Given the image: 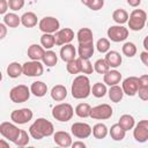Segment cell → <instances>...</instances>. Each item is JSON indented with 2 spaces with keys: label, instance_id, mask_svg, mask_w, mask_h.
Here are the masks:
<instances>
[{
  "label": "cell",
  "instance_id": "3",
  "mask_svg": "<svg viewBox=\"0 0 148 148\" xmlns=\"http://www.w3.org/2000/svg\"><path fill=\"white\" fill-rule=\"evenodd\" d=\"M147 20V14L142 9H134L130 14V20L128 22V28L133 31H140L143 29Z\"/></svg>",
  "mask_w": 148,
  "mask_h": 148
},
{
  "label": "cell",
  "instance_id": "53",
  "mask_svg": "<svg viewBox=\"0 0 148 148\" xmlns=\"http://www.w3.org/2000/svg\"><path fill=\"white\" fill-rule=\"evenodd\" d=\"M81 2H82L83 5H86V6H87V2H88V0H81Z\"/></svg>",
  "mask_w": 148,
  "mask_h": 148
},
{
  "label": "cell",
  "instance_id": "48",
  "mask_svg": "<svg viewBox=\"0 0 148 148\" xmlns=\"http://www.w3.org/2000/svg\"><path fill=\"white\" fill-rule=\"evenodd\" d=\"M140 59L143 62V65L148 66V52L147 51H143V52L140 53Z\"/></svg>",
  "mask_w": 148,
  "mask_h": 148
},
{
  "label": "cell",
  "instance_id": "10",
  "mask_svg": "<svg viewBox=\"0 0 148 148\" xmlns=\"http://www.w3.org/2000/svg\"><path fill=\"white\" fill-rule=\"evenodd\" d=\"M108 37L116 43L123 42L128 37V29L123 25H111L108 29Z\"/></svg>",
  "mask_w": 148,
  "mask_h": 148
},
{
  "label": "cell",
  "instance_id": "5",
  "mask_svg": "<svg viewBox=\"0 0 148 148\" xmlns=\"http://www.w3.org/2000/svg\"><path fill=\"white\" fill-rule=\"evenodd\" d=\"M30 97V89L25 84H18L10 89L9 98L14 103H23L27 102Z\"/></svg>",
  "mask_w": 148,
  "mask_h": 148
},
{
  "label": "cell",
  "instance_id": "43",
  "mask_svg": "<svg viewBox=\"0 0 148 148\" xmlns=\"http://www.w3.org/2000/svg\"><path fill=\"white\" fill-rule=\"evenodd\" d=\"M66 68H67V72L71 73V74H77V73H80V67H79V64H77V60L76 59H73V60L68 61L67 65H66Z\"/></svg>",
  "mask_w": 148,
  "mask_h": 148
},
{
  "label": "cell",
  "instance_id": "32",
  "mask_svg": "<svg viewBox=\"0 0 148 148\" xmlns=\"http://www.w3.org/2000/svg\"><path fill=\"white\" fill-rule=\"evenodd\" d=\"M42 60H43L44 65H46L47 67H53V66H56V64L58 61V57H57L56 52H53L51 50H47V51L44 52V56H43Z\"/></svg>",
  "mask_w": 148,
  "mask_h": 148
},
{
  "label": "cell",
  "instance_id": "54",
  "mask_svg": "<svg viewBox=\"0 0 148 148\" xmlns=\"http://www.w3.org/2000/svg\"><path fill=\"white\" fill-rule=\"evenodd\" d=\"M2 80V74H1V72H0V81Z\"/></svg>",
  "mask_w": 148,
  "mask_h": 148
},
{
  "label": "cell",
  "instance_id": "31",
  "mask_svg": "<svg viewBox=\"0 0 148 148\" xmlns=\"http://www.w3.org/2000/svg\"><path fill=\"white\" fill-rule=\"evenodd\" d=\"M112 18L116 23L118 24H124L127 22L128 20V13L125 10V9H121V8H118L116 9L113 13H112Z\"/></svg>",
  "mask_w": 148,
  "mask_h": 148
},
{
  "label": "cell",
  "instance_id": "41",
  "mask_svg": "<svg viewBox=\"0 0 148 148\" xmlns=\"http://www.w3.org/2000/svg\"><path fill=\"white\" fill-rule=\"evenodd\" d=\"M29 135H28V133L25 132V131H23V130H21L20 131V134H18V136H17V139L14 141V143L16 145V146H18V147H24V146H27L28 143H29Z\"/></svg>",
  "mask_w": 148,
  "mask_h": 148
},
{
  "label": "cell",
  "instance_id": "46",
  "mask_svg": "<svg viewBox=\"0 0 148 148\" xmlns=\"http://www.w3.org/2000/svg\"><path fill=\"white\" fill-rule=\"evenodd\" d=\"M8 8V2L6 0H0V15L5 14Z\"/></svg>",
  "mask_w": 148,
  "mask_h": 148
},
{
  "label": "cell",
  "instance_id": "8",
  "mask_svg": "<svg viewBox=\"0 0 148 148\" xmlns=\"http://www.w3.org/2000/svg\"><path fill=\"white\" fill-rule=\"evenodd\" d=\"M20 131L21 130L16 125H14L9 121H3V123L0 124V134L3 138H6L7 140L12 141V142H14L17 139V136L20 134Z\"/></svg>",
  "mask_w": 148,
  "mask_h": 148
},
{
  "label": "cell",
  "instance_id": "4",
  "mask_svg": "<svg viewBox=\"0 0 148 148\" xmlns=\"http://www.w3.org/2000/svg\"><path fill=\"white\" fill-rule=\"evenodd\" d=\"M74 110L68 103H60L52 109V117L58 121H68L72 119Z\"/></svg>",
  "mask_w": 148,
  "mask_h": 148
},
{
  "label": "cell",
  "instance_id": "29",
  "mask_svg": "<svg viewBox=\"0 0 148 148\" xmlns=\"http://www.w3.org/2000/svg\"><path fill=\"white\" fill-rule=\"evenodd\" d=\"M125 134H126V131L123 130L119 124H114L110 128V135L114 141H121L125 138Z\"/></svg>",
  "mask_w": 148,
  "mask_h": 148
},
{
  "label": "cell",
  "instance_id": "40",
  "mask_svg": "<svg viewBox=\"0 0 148 148\" xmlns=\"http://www.w3.org/2000/svg\"><path fill=\"white\" fill-rule=\"evenodd\" d=\"M109 69H110V67L104 59H98L94 64V71L97 72L98 74H105Z\"/></svg>",
  "mask_w": 148,
  "mask_h": 148
},
{
  "label": "cell",
  "instance_id": "24",
  "mask_svg": "<svg viewBox=\"0 0 148 148\" xmlns=\"http://www.w3.org/2000/svg\"><path fill=\"white\" fill-rule=\"evenodd\" d=\"M30 92H32L36 97H43L47 92V86L42 81H35L30 87Z\"/></svg>",
  "mask_w": 148,
  "mask_h": 148
},
{
  "label": "cell",
  "instance_id": "42",
  "mask_svg": "<svg viewBox=\"0 0 148 148\" xmlns=\"http://www.w3.org/2000/svg\"><path fill=\"white\" fill-rule=\"evenodd\" d=\"M96 49L101 53H106L110 49V42L106 38H99L96 43Z\"/></svg>",
  "mask_w": 148,
  "mask_h": 148
},
{
  "label": "cell",
  "instance_id": "38",
  "mask_svg": "<svg viewBox=\"0 0 148 148\" xmlns=\"http://www.w3.org/2000/svg\"><path fill=\"white\" fill-rule=\"evenodd\" d=\"M90 92H92V95H94L95 97L101 98V97L105 96V94L108 92V90H106V87H105V84H104V83L96 82V83L92 86V88H91Z\"/></svg>",
  "mask_w": 148,
  "mask_h": 148
},
{
  "label": "cell",
  "instance_id": "2",
  "mask_svg": "<svg viewBox=\"0 0 148 148\" xmlns=\"http://www.w3.org/2000/svg\"><path fill=\"white\" fill-rule=\"evenodd\" d=\"M90 81L86 75H79L72 83V96L75 99H83L90 95Z\"/></svg>",
  "mask_w": 148,
  "mask_h": 148
},
{
  "label": "cell",
  "instance_id": "9",
  "mask_svg": "<svg viewBox=\"0 0 148 148\" xmlns=\"http://www.w3.org/2000/svg\"><path fill=\"white\" fill-rule=\"evenodd\" d=\"M43 72H44V67L38 60L27 61L22 65V74L27 76H40Z\"/></svg>",
  "mask_w": 148,
  "mask_h": 148
},
{
  "label": "cell",
  "instance_id": "39",
  "mask_svg": "<svg viewBox=\"0 0 148 148\" xmlns=\"http://www.w3.org/2000/svg\"><path fill=\"white\" fill-rule=\"evenodd\" d=\"M121 51H123V53H124L126 57L132 58V57H134L135 53H136V46H135L134 43H132V42H127V43H125V44L123 45Z\"/></svg>",
  "mask_w": 148,
  "mask_h": 148
},
{
  "label": "cell",
  "instance_id": "27",
  "mask_svg": "<svg viewBox=\"0 0 148 148\" xmlns=\"http://www.w3.org/2000/svg\"><path fill=\"white\" fill-rule=\"evenodd\" d=\"M77 40L79 43H88V42H94V36L92 31L89 28H81L77 31Z\"/></svg>",
  "mask_w": 148,
  "mask_h": 148
},
{
  "label": "cell",
  "instance_id": "21",
  "mask_svg": "<svg viewBox=\"0 0 148 148\" xmlns=\"http://www.w3.org/2000/svg\"><path fill=\"white\" fill-rule=\"evenodd\" d=\"M142 101L148 99V75H142L139 77V89L136 91Z\"/></svg>",
  "mask_w": 148,
  "mask_h": 148
},
{
  "label": "cell",
  "instance_id": "30",
  "mask_svg": "<svg viewBox=\"0 0 148 148\" xmlns=\"http://www.w3.org/2000/svg\"><path fill=\"white\" fill-rule=\"evenodd\" d=\"M3 22L7 27L9 28H16L20 25L21 23V17L18 15H16L15 13H8L5 15L3 17Z\"/></svg>",
  "mask_w": 148,
  "mask_h": 148
},
{
  "label": "cell",
  "instance_id": "51",
  "mask_svg": "<svg viewBox=\"0 0 148 148\" xmlns=\"http://www.w3.org/2000/svg\"><path fill=\"white\" fill-rule=\"evenodd\" d=\"M9 147V143L6 142L5 140H0V148H8Z\"/></svg>",
  "mask_w": 148,
  "mask_h": 148
},
{
  "label": "cell",
  "instance_id": "22",
  "mask_svg": "<svg viewBox=\"0 0 148 148\" xmlns=\"http://www.w3.org/2000/svg\"><path fill=\"white\" fill-rule=\"evenodd\" d=\"M50 94H51L52 99H54L57 102H60V101H64L67 97V89L62 84H57L52 88Z\"/></svg>",
  "mask_w": 148,
  "mask_h": 148
},
{
  "label": "cell",
  "instance_id": "17",
  "mask_svg": "<svg viewBox=\"0 0 148 148\" xmlns=\"http://www.w3.org/2000/svg\"><path fill=\"white\" fill-rule=\"evenodd\" d=\"M104 60L106 61V64L109 65V67H112V68L119 67L121 65V61H123L120 53L117 52V51H108Z\"/></svg>",
  "mask_w": 148,
  "mask_h": 148
},
{
  "label": "cell",
  "instance_id": "15",
  "mask_svg": "<svg viewBox=\"0 0 148 148\" xmlns=\"http://www.w3.org/2000/svg\"><path fill=\"white\" fill-rule=\"evenodd\" d=\"M121 89H123L124 94H126L128 96H134L139 89V77H136V76L126 77L123 81Z\"/></svg>",
  "mask_w": 148,
  "mask_h": 148
},
{
  "label": "cell",
  "instance_id": "23",
  "mask_svg": "<svg viewBox=\"0 0 148 148\" xmlns=\"http://www.w3.org/2000/svg\"><path fill=\"white\" fill-rule=\"evenodd\" d=\"M44 49L43 46L38 45V44H32L29 46L28 49V57L31 59V60H42L43 56H44Z\"/></svg>",
  "mask_w": 148,
  "mask_h": 148
},
{
  "label": "cell",
  "instance_id": "34",
  "mask_svg": "<svg viewBox=\"0 0 148 148\" xmlns=\"http://www.w3.org/2000/svg\"><path fill=\"white\" fill-rule=\"evenodd\" d=\"M91 133L96 139H104L108 135V127L102 123L96 124L91 128Z\"/></svg>",
  "mask_w": 148,
  "mask_h": 148
},
{
  "label": "cell",
  "instance_id": "33",
  "mask_svg": "<svg viewBox=\"0 0 148 148\" xmlns=\"http://www.w3.org/2000/svg\"><path fill=\"white\" fill-rule=\"evenodd\" d=\"M7 74L9 77H13V79L18 77L22 74V65L16 62V61L10 62L7 67Z\"/></svg>",
  "mask_w": 148,
  "mask_h": 148
},
{
  "label": "cell",
  "instance_id": "14",
  "mask_svg": "<svg viewBox=\"0 0 148 148\" xmlns=\"http://www.w3.org/2000/svg\"><path fill=\"white\" fill-rule=\"evenodd\" d=\"M133 136L138 142H146L148 140V120H140L133 131Z\"/></svg>",
  "mask_w": 148,
  "mask_h": 148
},
{
  "label": "cell",
  "instance_id": "35",
  "mask_svg": "<svg viewBox=\"0 0 148 148\" xmlns=\"http://www.w3.org/2000/svg\"><path fill=\"white\" fill-rule=\"evenodd\" d=\"M77 64L80 67V72H82L83 74H91L94 72V67L92 64L89 61V59H82V58H77Z\"/></svg>",
  "mask_w": 148,
  "mask_h": 148
},
{
  "label": "cell",
  "instance_id": "52",
  "mask_svg": "<svg viewBox=\"0 0 148 148\" xmlns=\"http://www.w3.org/2000/svg\"><path fill=\"white\" fill-rule=\"evenodd\" d=\"M143 47H145V50H146V51L148 50V46H147V38L143 40Z\"/></svg>",
  "mask_w": 148,
  "mask_h": 148
},
{
  "label": "cell",
  "instance_id": "11",
  "mask_svg": "<svg viewBox=\"0 0 148 148\" xmlns=\"http://www.w3.org/2000/svg\"><path fill=\"white\" fill-rule=\"evenodd\" d=\"M32 117H34V113L28 108H23V109H20V110H14L10 113V119L15 124H18V125L27 124L28 121H30L32 119Z\"/></svg>",
  "mask_w": 148,
  "mask_h": 148
},
{
  "label": "cell",
  "instance_id": "50",
  "mask_svg": "<svg viewBox=\"0 0 148 148\" xmlns=\"http://www.w3.org/2000/svg\"><path fill=\"white\" fill-rule=\"evenodd\" d=\"M73 148H76V147H81V148H84L86 147V143H83V142H81V141H75V142H72V145H71Z\"/></svg>",
  "mask_w": 148,
  "mask_h": 148
},
{
  "label": "cell",
  "instance_id": "45",
  "mask_svg": "<svg viewBox=\"0 0 148 148\" xmlns=\"http://www.w3.org/2000/svg\"><path fill=\"white\" fill-rule=\"evenodd\" d=\"M104 6V0H88L87 7H89L91 10H99Z\"/></svg>",
  "mask_w": 148,
  "mask_h": 148
},
{
  "label": "cell",
  "instance_id": "13",
  "mask_svg": "<svg viewBox=\"0 0 148 148\" xmlns=\"http://www.w3.org/2000/svg\"><path fill=\"white\" fill-rule=\"evenodd\" d=\"M71 132L77 139H87L91 134V127L87 123H74L71 127Z\"/></svg>",
  "mask_w": 148,
  "mask_h": 148
},
{
  "label": "cell",
  "instance_id": "18",
  "mask_svg": "<svg viewBox=\"0 0 148 148\" xmlns=\"http://www.w3.org/2000/svg\"><path fill=\"white\" fill-rule=\"evenodd\" d=\"M79 57L82 59H89L94 54V42L88 43H79Z\"/></svg>",
  "mask_w": 148,
  "mask_h": 148
},
{
  "label": "cell",
  "instance_id": "6",
  "mask_svg": "<svg viewBox=\"0 0 148 148\" xmlns=\"http://www.w3.org/2000/svg\"><path fill=\"white\" fill-rule=\"evenodd\" d=\"M112 112H113V110L109 104H99V105L94 106V108L90 109L89 117H91L92 119L105 120V119L111 118Z\"/></svg>",
  "mask_w": 148,
  "mask_h": 148
},
{
  "label": "cell",
  "instance_id": "16",
  "mask_svg": "<svg viewBox=\"0 0 148 148\" xmlns=\"http://www.w3.org/2000/svg\"><path fill=\"white\" fill-rule=\"evenodd\" d=\"M53 140L60 147L67 148V147H71V145H72L71 134L67 132H64V131H58V132L53 133Z\"/></svg>",
  "mask_w": 148,
  "mask_h": 148
},
{
  "label": "cell",
  "instance_id": "20",
  "mask_svg": "<svg viewBox=\"0 0 148 148\" xmlns=\"http://www.w3.org/2000/svg\"><path fill=\"white\" fill-rule=\"evenodd\" d=\"M103 80H104V83L105 84H109V86H114V84H118L121 80V74L120 72L116 71V69H112V71H108L104 76H103Z\"/></svg>",
  "mask_w": 148,
  "mask_h": 148
},
{
  "label": "cell",
  "instance_id": "25",
  "mask_svg": "<svg viewBox=\"0 0 148 148\" xmlns=\"http://www.w3.org/2000/svg\"><path fill=\"white\" fill-rule=\"evenodd\" d=\"M37 15L32 12H27L21 16V23L25 27V28H32L37 24Z\"/></svg>",
  "mask_w": 148,
  "mask_h": 148
},
{
  "label": "cell",
  "instance_id": "36",
  "mask_svg": "<svg viewBox=\"0 0 148 148\" xmlns=\"http://www.w3.org/2000/svg\"><path fill=\"white\" fill-rule=\"evenodd\" d=\"M90 109L91 106L88 103H80L75 108V113L80 118H87L90 114Z\"/></svg>",
  "mask_w": 148,
  "mask_h": 148
},
{
  "label": "cell",
  "instance_id": "1",
  "mask_svg": "<svg viewBox=\"0 0 148 148\" xmlns=\"http://www.w3.org/2000/svg\"><path fill=\"white\" fill-rule=\"evenodd\" d=\"M29 133L30 135L36 139L40 140L45 136H50L54 133V127L51 121H49L45 118H38L37 120L34 121V124L30 125L29 127Z\"/></svg>",
  "mask_w": 148,
  "mask_h": 148
},
{
  "label": "cell",
  "instance_id": "19",
  "mask_svg": "<svg viewBox=\"0 0 148 148\" xmlns=\"http://www.w3.org/2000/svg\"><path fill=\"white\" fill-rule=\"evenodd\" d=\"M75 56H76V50L74 47V45L72 44H65L61 49H60V58L61 60L68 62L73 59H75Z\"/></svg>",
  "mask_w": 148,
  "mask_h": 148
},
{
  "label": "cell",
  "instance_id": "28",
  "mask_svg": "<svg viewBox=\"0 0 148 148\" xmlns=\"http://www.w3.org/2000/svg\"><path fill=\"white\" fill-rule=\"evenodd\" d=\"M118 124L120 125V127L125 131H130L134 127V124H135V120L134 118L131 116V114H123L120 118H119V121Z\"/></svg>",
  "mask_w": 148,
  "mask_h": 148
},
{
  "label": "cell",
  "instance_id": "44",
  "mask_svg": "<svg viewBox=\"0 0 148 148\" xmlns=\"http://www.w3.org/2000/svg\"><path fill=\"white\" fill-rule=\"evenodd\" d=\"M7 2H8V7L14 12L22 9L24 6V0H8Z\"/></svg>",
  "mask_w": 148,
  "mask_h": 148
},
{
  "label": "cell",
  "instance_id": "12",
  "mask_svg": "<svg viewBox=\"0 0 148 148\" xmlns=\"http://www.w3.org/2000/svg\"><path fill=\"white\" fill-rule=\"evenodd\" d=\"M54 42L56 45H65L71 43L74 39V31L71 28H64L54 32Z\"/></svg>",
  "mask_w": 148,
  "mask_h": 148
},
{
  "label": "cell",
  "instance_id": "7",
  "mask_svg": "<svg viewBox=\"0 0 148 148\" xmlns=\"http://www.w3.org/2000/svg\"><path fill=\"white\" fill-rule=\"evenodd\" d=\"M38 27H39V30L43 31L44 34H53L59 30L60 23L53 16H45L39 21Z\"/></svg>",
  "mask_w": 148,
  "mask_h": 148
},
{
  "label": "cell",
  "instance_id": "26",
  "mask_svg": "<svg viewBox=\"0 0 148 148\" xmlns=\"http://www.w3.org/2000/svg\"><path fill=\"white\" fill-rule=\"evenodd\" d=\"M108 94H109V98L113 103L120 102L123 99V96H124V91H123V89L118 84L110 86V89H109V92Z\"/></svg>",
  "mask_w": 148,
  "mask_h": 148
},
{
  "label": "cell",
  "instance_id": "49",
  "mask_svg": "<svg viewBox=\"0 0 148 148\" xmlns=\"http://www.w3.org/2000/svg\"><path fill=\"white\" fill-rule=\"evenodd\" d=\"M127 3L131 7H138L141 3V0H127Z\"/></svg>",
  "mask_w": 148,
  "mask_h": 148
},
{
  "label": "cell",
  "instance_id": "47",
  "mask_svg": "<svg viewBox=\"0 0 148 148\" xmlns=\"http://www.w3.org/2000/svg\"><path fill=\"white\" fill-rule=\"evenodd\" d=\"M7 35V25L5 23H0V39H3Z\"/></svg>",
  "mask_w": 148,
  "mask_h": 148
},
{
  "label": "cell",
  "instance_id": "37",
  "mask_svg": "<svg viewBox=\"0 0 148 148\" xmlns=\"http://www.w3.org/2000/svg\"><path fill=\"white\" fill-rule=\"evenodd\" d=\"M40 44L43 46V49L50 50L56 45L54 42V36L52 34H43V36L40 37Z\"/></svg>",
  "mask_w": 148,
  "mask_h": 148
}]
</instances>
